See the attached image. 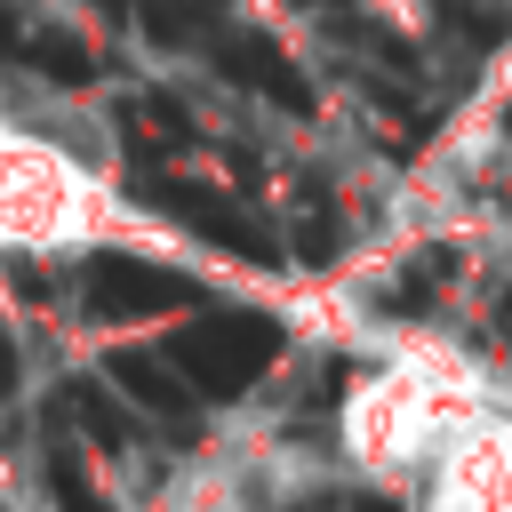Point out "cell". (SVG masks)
Returning <instances> with one entry per match:
<instances>
[{
  "label": "cell",
  "mask_w": 512,
  "mask_h": 512,
  "mask_svg": "<svg viewBox=\"0 0 512 512\" xmlns=\"http://www.w3.org/2000/svg\"><path fill=\"white\" fill-rule=\"evenodd\" d=\"M280 344H288V328H280L272 312H208V320L176 328L168 360H176V376H184L200 400H240V392L280 360Z\"/></svg>",
  "instance_id": "1"
},
{
  "label": "cell",
  "mask_w": 512,
  "mask_h": 512,
  "mask_svg": "<svg viewBox=\"0 0 512 512\" xmlns=\"http://www.w3.org/2000/svg\"><path fill=\"white\" fill-rule=\"evenodd\" d=\"M144 200L160 208V216H176L192 240H208V248H224V256H240V264H280V240L240 208V200H224L216 184H176V176H144Z\"/></svg>",
  "instance_id": "2"
},
{
  "label": "cell",
  "mask_w": 512,
  "mask_h": 512,
  "mask_svg": "<svg viewBox=\"0 0 512 512\" xmlns=\"http://www.w3.org/2000/svg\"><path fill=\"white\" fill-rule=\"evenodd\" d=\"M200 288L168 264H144V256H88L80 272V304L88 320H152V312H184Z\"/></svg>",
  "instance_id": "3"
},
{
  "label": "cell",
  "mask_w": 512,
  "mask_h": 512,
  "mask_svg": "<svg viewBox=\"0 0 512 512\" xmlns=\"http://www.w3.org/2000/svg\"><path fill=\"white\" fill-rule=\"evenodd\" d=\"M216 64H224V80H240V88H256V96H272L280 112H312L304 72H296L264 32H224V40H216Z\"/></svg>",
  "instance_id": "4"
},
{
  "label": "cell",
  "mask_w": 512,
  "mask_h": 512,
  "mask_svg": "<svg viewBox=\"0 0 512 512\" xmlns=\"http://www.w3.org/2000/svg\"><path fill=\"white\" fill-rule=\"evenodd\" d=\"M144 416H160V424H192V384L176 376V360H160V352H112V368H104Z\"/></svg>",
  "instance_id": "5"
},
{
  "label": "cell",
  "mask_w": 512,
  "mask_h": 512,
  "mask_svg": "<svg viewBox=\"0 0 512 512\" xmlns=\"http://www.w3.org/2000/svg\"><path fill=\"white\" fill-rule=\"evenodd\" d=\"M8 56H24L40 80H56V88H80V80H96V56L72 40V32H48V24H16L8 32Z\"/></svg>",
  "instance_id": "6"
},
{
  "label": "cell",
  "mask_w": 512,
  "mask_h": 512,
  "mask_svg": "<svg viewBox=\"0 0 512 512\" xmlns=\"http://www.w3.org/2000/svg\"><path fill=\"white\" fill-rule=\"evenodd\" d=\"M136 16H144V32L160 48H184V40H200L216 24V0H136Z\"/></svg>",
  "instance_id": "7"
},
{
  "label": "cell",
  "mask_w": 512,
  "mask_h": 512,
  "mask_svg": "<svg viewBox=\"0 0 512 512\" xmlns=\"http://www.w3.org/2000/svg\"><path fill=\"white\" fill-rule=\"evenodd\" d=\"M120 120H128L136 136H152V144H184V136H192V120H184V104H176L168 88H136V96L120 104Z\"/></svg>",
  "instance_id": "8"
},
{
  "label": "cell",
  "mask_w": 512,
  "mask_h": 512,
  "mask_svg": "<svg viewBox=\"0 0 512 512\" xmlns=\"http://www.w3.org/2000/svg\"><path fill=\"white\" fill-rule=\"evenodd\" d=\"M48 488H56V512H112V504L96 496V480L80 472V456H72L64 440L48 448Z\"/></svg>",
  "instance_id": "9"
},
{
  "label": "cell",
  "mask_w": 512,
  "mask_h": 512,
  "mask_svg": "<svg viewBox=\"0 0 512 512\" xmlns=\"http://www.w3.org/2000/svg\"><path fill=\"white\" fill-rule=\"evenodd\" d=\"M72 416H80L104 448H128V416L112 408V392H104V384H72Z\"/></svg>",
  "instance_id": "10"
},
{
  "label": "cell",
  "mask_w": 512,
  "mask_h": 512,
  "mask_svg": "<svg viewBox=\"0 0 512 512\" xmlns=\"http://www.w3.org/2000/svg\"><path fill=\"white\" fill-rule=\"evenodd\" d=\"M440 16H448V24H464V40H472V48H496V40L512 32V16H496V8H472V0H440Z\"/></svg>",
  "instance_id": "11"
},
{
  "label": "cell",
  "mask_w": 512,
  "mask_h": 512,
  "mask_svg": "<svg viewBox=\"0 0 512 512\" xmlns=\"http://www.w3.org/2000/svg\"><path fill=\"white\" fill-rule=\"evenodd\" d=\"M296 248H304L312 264H328V256H336V224H328V216H304V232H296Z\"/></svg>",
  "instance_id": "12"
},
{
  "label": "cell",
  "mask_w": 512,
  "mask_h": 512,
  "mask_svg": "<svg viewBox=\"0 0 512 512\" xmlns=\"http://www.w3.org/2000/svg\"><path fill=\"white\" fill-rule=\"evenodd\" d=\"M8 384H16V344L0 336V392H8Z\"/></svg>",
  "instance_id": "13"
},
{
  "label": "cell",
  "mask_w": 512,
  "mask_h": 512,
  "mask_svg": "<svg viewBox=\"0 0 512 512\" xmlns=\"http://www.w3.org/2000/svg\"><path fill=\"white\" fill-rule=\"evenodd\" d=\"M352 512H400V504H384V496H360V504H352Z\"/></svg>",
  "instance_id": "14"
},
{
  "label": "cell",
  "mask_w": 512,
  "mask_h": 512,
  "mask_svg": "<svg viewBox=\"0 0 512 512\" xmlns=\"http://www.w3.org/2000/svg\"><path fill=\"white\" fill-rule=\"evenodd\" d=\"M104 8H120V0H104Z\"/></svg>",
  "instance_id": "15"
}]
</instances>
